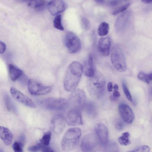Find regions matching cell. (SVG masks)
I'll use <instances>...</instances> for the list:
<instances>
[{
    "instance_id": "1",
    "label": "cell",
    "mask_w": 152,
    "mask_h": 152,
    "mask_svg": "<svg viewBox=\"0 0 152 152\" xmlns=\"http://www.w3.org/2000/svg\"><path fill=\"white\" fill-rule=\"evenodd\" d=\"M83 71V67L79 62L74 61L69 65L64 81V87L68 91L75 90L78 85Z\"/></svg>"
},
{
    "instance_id": "2",
    "label": "cell",
    "mask_w": 152,
    "mask_h": 152,
    "mask_svg": "<svg viewBox=\"0 0 152 152\" xmlns=\"http://www.w3.org/2000/svg\"><path fill=\"white\" fill-rule=\"evenodd\" d=\"M86 88L90 95L95 99H99L103 96L105 89V81L103 75L96 71L86 81Z\"/></svg>"
},
{
    "instance_id": "3",
    "label": "cell",
    "mask_w": 152,
    "mask_h": 152,
    "mask_svg": "<svg viewBox=\"0 0 152 152\" xmlns=\"http://www.w3.org/2000/svg\"><path fill=\"white\" fill-rule=\"evenodd\" d=\"M81 132V129L78 127L72 128L67 130L61 141L62 150L69 151L75 149L79 144Z\"/></svg>"
},
{
    "instance_id": "4",
    "label": "cell",
    "mask_w": 152,
    "mask_h": 152,
    "mask_svg": "<svg viewBox=\"0 0 152 152\" xmlns=\"http://www.w3.org/2000/svg\"><path fill=\"white\" fill-rule=\"evenodd\" d=\"M110 60L113 66L118 71L122 72L126 70V65L124 56L118 45H115L112 48Z\"/></svg>"
},
{
    "instance_id": "5",
    "label": "cell",
    "mask_w": 152,
    "mask_h": 152,
    "mask_svg": "<svg viewBox=\"0 0 152 152\" xmlns=\"http://www.w3.org/2000/svg\"><path fill=\"white\" fill-rule=\"evenodd\" d=\"M69 102L66 99L61 98L49 97L39 102L43 107L50 110H64L68 107Z\"/></svg>"
},
{
    "instance_id": "6",
    "label": "cell",
    "mask_w": 152,
    "mask_h": 152,
    "mask_svg": "<svg viewBox=\"0 0 152 152\" xmlns=\"http://www.w3.org/2000/svg\"><path fill=\"white\" fill-rule=\"evenodd\" d=\"M65 45L69 53H75L81 48V43L79 38L73 32L68 31L66 34L64 39Z\"/></svg>"
},
{
    "instance_id": "7",
    "label": "cell",
    "mask_w": 152,
    "mask_h": 152,
    "mask_svg": "<svg viewBox=\"0 0 152 152\" xmlns=\"http://www.w3.org/2000/svg\"><path fill=\"white\" fill-rule=\"evenodd\" d=\"M86 96L85 92L80 89H75L70 94L69 102L73 108L79 109L86 104Z\"/></svg>"
},
{
    "instance_id": "8",
    "label": "cell",
    "mask_w": 152,
    "mask_h": 152,
    "mask_svg": "<svg viewBox=\"0 0 152 152\" xmlns=\"http://www.w3.org/2000/svg\"><path fill=\"white\" fill-rule=\"evenodd\" d=\"M27 87L29 93L35 96L46 94L50 92L52 89L51 86L43 85L38 82L31 79L28 81Z\"/></svg>"
},
{
    "instance_id": "9",
    "label": "cell",
    "mask_w": 152,
    "mask_h": 152,
    "mask_svg": "<svg viewBox=\"0 0 152 152\" xmlns=\"http://www.w3.org/2000/svg\"><path fill=\"white\" fill-rule=\"evenodd\" d=\"M97 140L95 135L92 133H88L83 137L80 147L83 152H89L93 150L96 146Z\"/></svg>"
},
{
    "instance_id": "10",
    "label": "cell",
    "mask_w": 152,
    "mask_h": 152,
    "mask_svg": "<svg viewBox=\"0 0 152 152\" xmlns=\"http://www.w3.org/2000/svg\"><path fill=\"white\" fill-rule=\"evenodd\" d=\"M10 91L13 97L18 102L30 107L35 108L36 107L34 101L19 90L11 87Z\"/></svg>"
},
{
    "instance_id": "11",
    "label": "cell",
    "mask_w": 152,
    "mask_h": 152,
    "mask_svg": "<svg viewBox=\"0 0 152 152\" xmlns=\"http://www.w3.org/2000/svg\"><path fill=\"white\" fill-rule=\"evenodd\" d=\"M66 121L70 126L82 125L83 123L81 114L79 109L73 108L70 110L67 114Z\"/></svg>"
},
{
    "instance_id": "12",
    "label": "cell",
    "mask_w": 152,
    "mask_h": 152,
    "mask_svg": "<svg viewBox=\"0 0 152 152\" xmlns=\"http://www.w3.org/2000/svg\"><path fill=\"white\" fill-rule=\"evenodd\" d=\"M94 129L102 145H106L108 142V132L106 126L102 123H98L95 125Z\"/></svg>"
},
{
    "instance_id": "13",
    "label": "cell",
    "mask_w": 152,
    "mask_h": 152,
    "mask_svg": "<svg viewBox=\"0 0 152 152\" xmlns=\"http://www.w3.org/2000/svg\"><path fill=\"white\" fill-rule=\"evenodd\" d=\"M66 8V4L63 0H51L48 5V10L53 15L63 12Z\"/></svg>"
},
{
    "instance_id": "14",
    "label": "cell",
    "mask_w": 152,
    "mask_h": 152,
    "mask_svg": "<svg viewBox=\"0 0 152 152\" xmlns=\"http://www.w3.org/2000/svg\"><path fill=\"white\" fill-rule=\"evenodd\" d=\"M65 126L64 117L61 115H57L52 119L50 123V128L55 134L59 135L63 131Z\"/></svg>"
},
{
    "instance_id": "15",
    "label": "cell",
    "mask_w": 152,
    "mask_h": 152,
    "mask_svg": "<svg viewBox=\"0 0 152 152\" xmlns=\"http://www.w3.org/2000/svg\"><path fill=\"white\" fill-rule=\"evenodd\" d=\"M120 115L123 121L128 124H131L134 118V114L131 108L125 104H121L118 107Z\"/></svg>"
},
{
    "instance_id": "16",
    "label": "cell",
    "mask_w": 152,
    "mask_h": 152,
    "mask_svg": "<svg viewBox=\"0 0 152 152\" xmlns=\"http://www.w3.org/2000/svg\"><path fill=\"white\" fill-rule=\"evenodd\" d=\"M111 41L109 37L101 38L98 43V50L103 56H107L110 53Z\"/></svg>"
},
{
    "instance_id": "17",
    "label": "cell",
    "mask_w": 152,
    "mask_h": 152,
    "mask_svg": "<svg viewBox=\"0 0 152 152\" xmlns=\"http://www.w3.org/2000/svg\"><path fill=\"white\" fill-rule=\"evenodd\" d=\"M131 12L127 11L122 14L117 18L116 21L115 26L117 30L123 29L126 26L130 20Z\"/></svg>"
},
{
    "instance_id": "18",
    "label": "cell",
    "mask_w": 152,
    "mask_h": 152,
    "mask_svg": "<svg viewBox=\"0 0 152 152\" xmlns=\"http://www.w3.org/2000/svg\"><path fill=\"white\" fill-rule=\"evenodd\" d=\"M83 70L85 75L88 77L92 76L95 74L93 58L91 54H89L84 62Z\"/></svg>"
},
{
    "instance_id": "19",
    "label": "cell",
    "mask_w": 152,
    "mask_h": 152,
    "mask_svg": "<svg viewBox=\"0 0 152 152\" xmlns=\"http://www.w3.org/2000/svg\"><path fill=\"white\" fill-rule=\"evenodd\" d=\"M0 137L6 145H9L12 143L13 135L8 128L2 126H0Z\"/></svg>"
},
{
    "instance_id": "20",
    "label": "cell",
    "mask_w": 152,
    "mask_h": 152,
    "mask_svg": "<svg viewBox=\"0 0 152 152\" xmlns=\"http://www.w3.org/2000/svg\"><path fill=\"white\" fill-rule=\"evenodd\" d=\"M8 68L10 78L13 81L16 80L23 74L22 70L12 64H9Z\"/></svg>"
},
{
    "instance_id": "21",
    "label": "cell",
    "mask_w": 152,
    "mask_h": 152,
    "mask_svg": "<svg viewBox=\"0 0 152 152\" xmlns=\"http://www.w3.org/2000/svg\"><path fill=\"white\" fill-rule=\"evenodd\" d=\"M28 150L30 152H49L50 149L48 146L44 145L40 143L35 145L29 147L28 148Z\"/></svg>"
},
{
    "instance_id": "22",
    "label": "cell",
    "mask_w": 152,
    "mask_h": 152,
    "mask_svg": "<svg viewBox=\"0 0 152 152\" xmlns=\"http://www.w3.org/2000/svg\"><path fill=\"white\" fill-rule=\"evenodd\" d=\"M4 98L5 105L7 110L10 112L16 113L17 110L16 107L9 96L6 94Z\"/></svg>"
},
{
    "instance_id": "23",
    "label": "cell",
    "mask_w": 152,
    "mask_h": 152,
    "mask_svg": "<svg viewBox=\"0 0 152 152\" xmlns=\"http://www.w3.org/2000/svg\"><path fill=\"white\" fill-rule=\"evenodd\" d=\"M109 30V24L106 22H103L101 23L98 26V34L100 36H104L108 34Z\"/></svg>"
},
{
    "instance_id": "24",
    "label": "cell",
    "mask_w": 152,
    "mask_h": 152,
    "mask_svg": "<svg viewBox=\"0 0 152 152\" xmlns=\"http://www.w3.org/2000/svg\"><path fill=\"white\" fill-rule=\"evenodd\" d=\"M130 134L128 132L123 133L118 139V142L122 145L126 146L131 143L129 139Z\"/></svg>"
},
{
    "instance_id": "25",
    "label": "cell",
    "mask_w": 152,
    "mask_h": 152,
    "mask_svg": "<svg viewBox=\"0 0 152 152\" xmlns=\"http://www.w3.org/2000/svg\"><path fill=\"white\" fill-rule=\"evenodd\" d=\"M51 136V133L50 131L44 133L42 138L39 140L40 143L45 146H48L50 142Z\"/></svg>"
},
{
    "instance_id": "26",
    "label": "cell",
    "mask_w": 152,
    "mask_h": 152,
    "mask_svg": "<svg viewBox=\"0 0 152 152\" xmlns=\"http://www.w3.org/2000/svg\"><path fill=\"white\" fill-rule=\"evenodd\" d=\"M53 26L58 30L63 31L64 28L61 23V15H58L55 17L53 22Z\"/></svg>"
},
{
    "instance_id": "27",
    "label": "cell",
    "mask_w": 152,
    "mask_h": 152,
    "mask_svg": "<svg viewBox=\"0 0 152 152\" xmlns=\"http://www.w3.org/2000/svg\"><path fill=\"white\" fill-rule=\"evenodd\" d=\"M87 113L89 115L93 116L96 113V109L94 105L92 103L86 104L84 106Z\"/></svg>"
},
{
    "instance_id": "28",
    "label": "cell",
    "mask_w": 152,
    "mask_h": 152,
    "mask_svg": "<svg viewBox=\"0 0 152 152\" xmlns=\"http://www.w3.org/2000/svg\"><path fill=\"white\" fill-rule=\"evenodd\" d=\"M137 77L140 80L149 84L151 81L149 74L147 75L142 72H140L137 75Z\"/></svg>"
},
{
    "instance_id": "29",
    "label": "cell",
    "mask_w": 152,
    "mask_h": 152,
    "mask_svg": "<svg viewBox=\"0 0 152 152\" xmlns=\"http://www.w3.org/2000/svg\"><path fill=\"white\" fill-rule=\"evenodd\" d=\"M24 144L19 141H15L13 144L12 147L15 152H22Z\"/></svg>"
},
{
    "instance_id": "30",
    "label": "cell",
    "mask_w": 152,
    "mask_h": 152,
    "mask_svg": "<svg viewBox=\"0 0 152 152\" xmlns=\"http://www.w3.org/2000/svg\"><path fill=\"white\" fill-rule=\"evenodd\" d=\"M122 86L124 93L130 102L133 101L130 93L124 81L122 82Z\"/></svg>"
},
{
    "instance_id": "31",
    "label": "cell",
    "mask_w": 152,
    "mask_h": 152,
    "mask_svg": "<svg viewBox=\"0 0 152 152\" xmlns=\"http://www.w3.org/2000/svg\"><path fill=\"white\" fill-rule=\"evenodd\" d=\"M81 26L86 31H88L91 28V25L90 21L87 18H83L81 20Z\"/></svg>"
},
{
    "instance_id": "32",
    "label": "cell",
    "mask_w": 152,
    "mask_h": 152,
    "mask_svg": "<svg viewBox=\"0 0 152 152\" xmlns=\"http://www.w3.org/2000/svg\"><path fill=\"white\" fill-rule=\"evenodd\" d=\"M130 5V3H128L121 6L114 10L113 12V14L114 15H116L121 12H124L128 9Z\"/></svg>"
},
{
    "instance_id": "33",
    "label": "cell",
    "mask_w": 152,
    "mask_h": 152,
    "mask_svg": "<svg viewBox=\"0 0 152 152\" xmlns=\"http://www.w3.org/2000/svg\"><path fill=\"white\" fill-rule=\"evenodd\" d=\"M150 150V147L146 145L141 146L129 152H148Z\"/></svg>"
},
{
    "instance_id": "34",
    "label": "cell",
    "mask_w": 152,
    "mask_h": 152,
    "mask_svg": "<svg viewBox=\"0 0 152 152\" xmlns=\"http://www.w3.org/2000/svg\"><path fill=\"white\" fill-rule=\"evenodd\" d=\"M124 125L121 121H117L115 124V128L118 131H121L124 128Z\"/></svg>"
},
{
    "instance_id": "35",
    "label": "cell",
    "mask_w": 152,
    "mask_h": 152,
    "mask_svg": "<svg viewBox=\"0 0 152 152\" xmlns=\"http://www.w3.org/2000/svg\"><path fill=\"white\" fill-rule=\"evenodd\" d=\"M45 0H36L35 1L34 7L37 9L43 5L45 3Z\"/></svg>"
},
{
    "instance_id": "36",
    "label": "cell",
    "mask_w": 152,
    "mask_h": 152,
    "mask_svg": "<svg viewBox=\"0 0 152 152\" xmlns=\"http://www.w3.org/2000/svg\"><path fill=\"white\" fill-rule=\"evenodd\" d=\"M6 46L5 44L2 42H0V53H3L5 50Z\"/></svg>"
},
{
    "instance_id": "37",
    "label": "cell",
    "mask_w": 152,
    "mask_h": 152,
    "mask_svg": "<svg viewBox=\"0 0 152 152\" xmlns=\"http://www.w3.org/2000/svg\"><path fill=\"white\" fill-rule=\"evenodd\" d=\"M119 0H111L109 2L111 6H115L120 2Z\"/></svg>"
},
{
    "instance_id": "38",
    "label": "cell",
    "mask_w": 152,
    "mask_h": 152,
    "mask_svg": "<svg viewBox=\"0 0 152 152\" xmlns=\"http://www.w3.org/2000/svg\"><path fill=\"white\" fill-rule=\"evenodd\" d=\"M18 140V141L24 144L25 140V135L23 134H21L19 137Z\"/></svg>"
},
{
    "instance_id": "39",
    "label": "cell",
    "mask_w": 152,
    "mask_h": 152,
    "mask_svg": "<svg viewBox=\"0 0 152 152\" xmlns=\"http://www.w3.org/2000/svg\"><path fill=\"white\" fill-rule=\"evenodd\" d=\"M108 91L109 92H111L113 90V86L112 83L111 82H109L107 85Z\"/></svg>"
},
{
    "instance_id": "40",
    "label": "cell",
    "mask_w": 152,
    "mask_h": 152,
    "mask_svg": "<svg viewBox=\"0 0 152 152\" xmlns=\"http://www.w3.org/2000/svg\"><path fill=\"white\" fill-rule=\"evenodd\" d=\"M113 95L115 96L118 98L120 96V94L118 90H114L113 92Z\"/></svg>"
},
{
    "instance_id": "41",
    "label": "cell",
    "mask_w": 152,
    "mask_h": 152,
    "mask_svg": "<svg viewBox=\"0 0 152 152\" xmlns=\"http://www.w3.org/2000/svg\"><path fill=\"white\" fill-rule=\"evenodd\" d=\"M110 98V100L112 102L116 101L118 99V98L115 96L113 95H111Z\"/></svg>"
},
{
    "instance_id": "42",
    "label": "cell",
    "mask_w": 152,
    "mask_h": 152,
    "mask_svg": "<svg viewBox=\"0 0 152 152\" xmlns=\"http://www.w3.org/2000/svg\"><path fill=\"white\" fill-rule=\"evenodd\" d=\"M142 2L145 4H149L152 3V0H141Z\"/></svg>"
},
{
    "instance_id": "43",
    "label": "cell",
    "mask_w": 152,
    "mask_h": 152,
    "mask_svg": "<svg viewBox=\"0 0 152 152\" xmlns=\"http://www.w3.org/2000/svg\"><path fill=\"white\" fill-rule=\"evenodd\" d=\"M113 88L114 90H118V85L117 84H115Z\"/></svg>"
}]
</instances>
